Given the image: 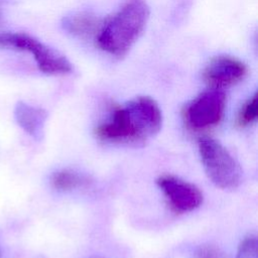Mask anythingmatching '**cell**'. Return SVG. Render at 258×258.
<instances>
[{
	"mask_svg": "<svg viewBox=\"0 0 258 258\" xmlns=\"http://www.w3.org/2000/svg\"><path fill=\"white\" fill-rule=\"evenodd\" d=\"M161 126L158 104L150 97L139 96L116 108L110 118L97 127L96 134L103 141L140 144L155 136Z\"/></svg>",
	"mask_w": 258,
	"mask_h": 258,
	"instance_id": "1",
	"label": "cell"
},
{
	"mask_svg": "<svg viewBox=\"0 0 258 258\" xmlns=\"http://www.w3.org/2000/svg\"><path fill=\"white\" fill-rule=\"evenodd\" d=\"M148 18L149 8L144 0H128L116 13L103 19L96 44L103 51L121 57L138 39Z\"/></svg>",
	"mask_w": 258,
	"mask_h": 258,
	"instance_id": "2",
	"label": "cell"
},
{
	"mask_svg": "<svg viewBox=\"0 0 258 258\" xmlns=\"http://www.w3.org/2000/svg\"><path fill=\"white\" fill-rule=\"evenodd\" d=\"M199 153L208 177L218 187L235 189L241 184L243 170L240 164L219 141L201 138Z\"/></svg>",
	"mask_w": 258,
	"mask_h": 258,
	"instance_id": "3",
	"label": "cell"
},
{
	"mask_svg": "<svg viewBox=\"0 0 258 258\" xmlns=\"http://www.w3.org/2000/svg\"><path fill=\"white\" fill-rule=\"evenodd\" d=\"M0 48L31 53L38 70L47 75H64L72 71L63 54L23 32H0Z\"/></svg>",
	"mask_w": 258,
	"mask_h": 258,
	"instance_id": "4",
	"label": "cell"
},
{
	"mask_svg": "<svg viewBox=\"0 0 258 258\" xmlns=\"http://www.w3.org/2000/svg\"><path fill=\"white\" fill-rule=\"evenodd\" d=\"M226 108V95L220 89L203 92L189 102L183 111L186 125L194 130H203L218 125Z\"/></svg>",
	"mask_w": 258,
	"mask_h": 258,
	"instance_id": "5",
	"label": "cell"
},
{
	"mask_svg": "<svg viewBox=\"0 0 258 258\" xmlns=\"http://www.w3.org/2000/svg\"><path fill=\"white\" fill-rule=\"evenodd\" d=\"M156 182L176 213L191 212L203 203L204 197L201 189L194 183L175 175H160Z\"/></svg>",
	"mask_w": 258,
	"mask_h": 258,
	"instance_id": "6",
	"label": "cell"
},
{
	"mask_svg": "<svg viewBox=\"0 0 258 258\" xmlns=\"http://www.w3.org/2000/svg\"><path fill=\"white\" fill-rule=\"evenodd\" d=\"M247 66L238 57L221 54L213 57L203 72L204 81L212 89H222L241 82L247 75Z\"/></svg>",
	"mask_w": 258,
	"mask_h": 258,
	"instance_id": "7",
	"label": "cell"
},
{
	"mask_svg": "<svg viewBox=\"0 0 258 258\" xmlns=\"http://www.w3.org/2000/svg\"><path fill=\"white\" fill-rule=\"evenodd\" d=\"M14 116L18 125L30 136L40 139L46 120V112L24 102H18L15 106Z\"/></svg>",
	"mask_w": 258,
	"mask_h": 258,
	"instance_id": "8",
	"label": "cell"
},
{
	"mask_svg": "<svg viewBox=\"0 0 258 258\" xmlns=\"http://www.w3.org/2000/svg\"><path fill=\"white\" fill-rule=\"evenodd\" d=\"M103 19L87 12L75 13L62 20V27L69 33L80 38H96Z\"/></svg>",
	"mask_w": 258,
	"mask_h": 258,
	"instance_id": "9",
	"label": "cell"
},
{
	"mask_svg": "<svg viewBox=\"0 0 258 258\" xmlns=\"http://www.w3.org/2000/svg\"><path fill=\"white\" fill-rule=\"evenodd\" d=\"M50 183L57 190L68 191L85 186L88 183V179L75 170L61 169L51 175Z\"/></svg>",
	"mask_w": 258,
	"mask_h": 258,
	"instance_id": "10",
	"label": "cell"
},
{
	"mask_svg": "<svg viewBox=\"0 0 258 258\" xmlns=\"http://www.w3.org/2000/svg\"><path fill=\"white\" fill-rule=\"evenodd\" d=\"M257 101V95L255 94L242 106L237 118V123L240 127H246L256 122L258 116Z\"/></svg>",
	"mask_w": 258,
	"mask_h": 258,
	"instance_id": "11",
	"label": "cell"
},
{
	"mask_svg": "<svg viewBox=\"0 0 258 258\" xmlns=\"http://www.w3.org/2000/svg\"><path fill=\"white\" fill-rule=\"evenodd\" d=\"M235 258H258V242L255 235H248L243 239Z\"/></svg>",
	"mask_w": 258,
	"mask_h": 258,
	"instance_id": "12",
	"label": "cell"
},
{
	"mask_svg": "<svg viewBox=\"0 0 258 258\" xmlns=\"http://www.w3.org/2000/svg\"><path fill=\"white\" fill-rule=\"evenodd\" d=\"M197 258H223V257L217 249L213 247H204L199 251Z\"/></svg>",
	"mask_w": 258,
	"mask_h": 258,
	"instance_id": "13",
	"label": "cell"
},
{
	"mask_svg": "<svg viewBox=\"0 0 258 258\" xmlns=\"http://www.w3.org/2000/svg\"><path fill=\"white\" fill-rule=\"evenodd\" d=\"M1 18H2V5L0 3V21H1Z\"/></svg>",
	"mask_w": 258,
	"mask_h": 258,
	"instance_id": "14",
	"label": "cell"
}]
</instances>
